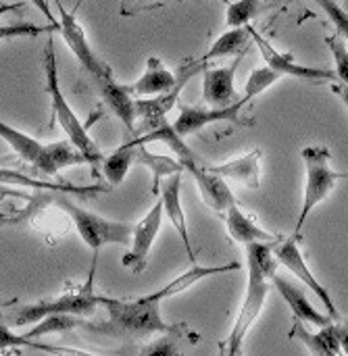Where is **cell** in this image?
<instances>
[{
  "label": "cell",
  "instance_id": "cell-8",
  "mask_svg": "<svg viewBox=\"0 0 348 356\" xmlns=\"http://www.w3.org/2000/svg\"><path fill=\"white\" fill-rule=\"evenodd\" d=\"M274 254H276V259H278V263L284 267V269H288L290 273H294L322 302H324V307H326V311H328V315H332L336 321L340 319V313H338V309H336V305H334V298H332V294L326 290V286L315 277V273L309 269V265H307V261H305V257H303V252H301V248H299V244H296V236L294 238H286V240H280L278 244H276V248H274Z\"/></svg>",
  "mask_w": 348,
  "mask_h": 356
},
{
  "label": "cell",
  "instance_id": "cell-7",
  "mask_svg": "<svg viewBox=\"0 0 348 356\" xmlns=\"http://www.w3.org/2000/svg\"><path fill=\"white\" fill-rule=\"evenodd\" d=\"M56 6H58V29H61V33L65 38V44L69 46V50L73 52V56L77 58L81 69L86 73H90V77L94 79L96 88H100V86L109 83L111 79H115L113 69L90 46L84 27L75 19V13L65 10V6L58 0H56Z\"/></svg>",
  "mask_w": 348,
  "mask_h": 356
},
{
  "label": "cell",
  "instance_id": "cell-14",
  "mask_svg": "<svg viewBox=\"0 0 348 356\" xmlns=\"http://www.w3.org/2000/svg\"><path fill=\"white\" fill-rule=\"evenodd\" d=\"M186 171H188V173L194 177V181L198 184V190H200V196H203L205 204H207L213 213L226 215L228 209L236 202V198H234V194H232V190H230L226 177L213 173L209 167H203L200 163L190 165Z\"/></svg>",
  "mask_w": 348,
  "mask_h": 356
},
{
  "label": "cell",
  "instance_id": "cell-4",
  "mask_svg": "<svg viewBox=\"0 0 348 356\" xmlns=\"http://www.w3.org/2000/svg\"><path fill=\"white\" fill-rule=\"evenodd\" d=\"M44 73H46V92L50 96V108H52V121H56L61 125V129L67 134V138L86 154L88 165L92 167L94 175H98V169L102 165V150L98 148V144L90 138L88 134V125L73 113V108L69 106L63 90H61V81H58V67H56V50H54V38L52 33H48L46 46H44Z\"/></svg>",
  "mask_w": 348,
  "mask_h": 356
},
{
  "label": "cell",
  "instance_id": "cell-32",
  "mask_svg": "<svg viewBox=\"0 0 348 356\" xmlns=\"http://www.w3.org/2000/svg\"><path fill=\"white\" fill-rule=\"evenodd\" d=\"M319 6H322V10L330 17V21L334 23V27H336V33L347 42L348 40V10L345 6H340L338 2H334V0H315Z\"/></svg>",
  "mask_w": 348,
  "mask_h": 356
},
{
  "label": "cell",
  "instance_id": "cell-24",
  "mask_svg": "<svg viewBox=\"0 0 348 356\" xmlns=\"http://www.w3.org/2000/svg\"><path fill=\"white\" fill-rule=\"evenodd\" d=\"M136 163L146 165L152 171V194H159L163 177L175 175V173H184V165L171 156H163V154H155L148 152L146 144H138V154H136Z\"/></svg>",
  "mask_w": 348,
  "mask_h": 356
},
{
  "label": "cell",
  "instance_id": "cell-9",
  "mask_svg": "<svg viewBox=\"0 0 348 356\" xmlns=\"http://www.w3.org/2000/svg\"><path fill=\"white\" fill-rule=\"evenodd\" d=\"M163 200L159 198L155 202V207L134 225V234H132V248L125 252L123 257V267L129 269L132 273L140 275L146 265H148V257L152 250V244L161 232L163 225Z\"/></svg>",
  "mask_w": 348,
  "mask_h": 356
},
{
  "label": "cell",
  "instance_id": "cell-23",
  "mask_svg": "<svg viewBox=\"0 0 348 356\" xmlns=\"http://www.w3.org/2000/svg\"><path fill=\"white\" fill-rule=\"evenodd\" d=\"M136 154H138V144H134L132 140L121 144L115 152H111L109 156L102 159L100 173L106 177V181L111 186H119L125 179L132 163H136Z\"/></svg>",
  "mask_w": 348,
  "mask_h": 356
},
{
  "label": "cell",
  "instance_id": "cell-12",
  "mask_svg": "<svg viewBox=\"0 0 348 356\" xmlns=\"http://www.w3.org/2000/svg\"><path fill=\"white\" fill-rule=\"evenodd\" d=\"M182 175L184 173H175L165 177V181L161 184V200H163V211L169 219V223L175 227V232L180 234V240L184 244V250L190 259V263H196V252L190 240V232H188V221H186V213L182 209Z\"/></svg>",
  "mask_w": 348,
  "mask_h": 356
},
{
  "label": "cell",
  "instance_id": "cell-39",
  "mask_svg": "<svg viewBox=\"0 0 348 356\" xmlns=\"http://www.w3.org/2000/svg\"><path fill=\"white\" fill-rule=\"evenodd\" d=\"M8 219H10V217H8L6 213H2V211H0V223H4V225H6V223H8Z\"/></svg>",
  "mask_w": 348,
  "mask_h": 356
},
{
  "label": "cell",
  "instance_id": "cell-35",
  "mask_svg": "<svg viewBox=\"0 0 348 356\" xmlns=\"http://www.w3.org/2000/svg\"><path fill=\"white\" fill-rule=\"evenodd\" d=\"M336 332H338V340H340V348L342 355H348V321H336Z\"/></svg>",
  "mask_w": 348,
  "mask_h": 356
},
{
  "label": "cell",
  "instance_id": "cell-22",
  "mask_svg": "<svg viewBox=\"0 0 348 356\" xmlns=\"http://www.w3.org/2000/svg\"><path fill=\"white\" fill-rule=\"evenodd\" d=\"M253 40L251 35V25L244 27H230V31L221 33L213 46L200 56L203 63L215 60V58H223V56H232V54H242V50L248 46V42Z\"/></svg>",
  "mask_w": 348,
  "mask_h": 356
},
{
  "label": "cell",
  "instance_id": "cell-25",
  "mask_svg": "<svg viewBox=\"0 0 348 356\" xmlns=\"http://www.w3.org/2000/svg\"><path fill=\"white\" fill-rule=\"evenodd\" d=\"M88 321H84V317H77V315H48L44 317L42 321H38L29 332L21 334L25 340H38L46 334H65V332H71L75 327H86Z\"/></svg>",
  "mask_w": 348,
  "mask_h": 356
},
{
  "label": "cell",
  "instance_id": "cell-42",
  "mask_svg": "<svg viewBox=\"0 0 348 356\" xmlns=\"http://www.w3.org/2000/svg\"><path fill=\"white\" fill-rule=\"evenodd\" d=\"M180 2H184V0H180ZM219 2H226V4H228V2H230V0H219Z\"/></svg>",
  "mask_w": 348,
  "mask_h": 356
},
{
  "label": "cell",
  "instance_id": "cell-28",
  "mask_svg": "<svg viewBox=\"0 0 348 356\" xmlns=\"http://www.w3.org/2000/svg\"><path fill=\"white\" fill-rule=\"evenodd\" d=\"M282 79V75L280 73H276L271 67H261V69H255L253 73H251V77H248V81H246V88H244V102H251L253 98H257L259 94H263L269 86H274L276 81H280Z\"/></svg>",
  "mask_w": 348,
  "mask_h": 356
},
{
  "label": "cell",
  "instance_id": "cell-33",
  "mask_svg": "<svg viewBox=\"0 0 348 356\" xmlns=\"http://www.w3.org/2000/svg\"><path fill=\"white\" fill-rule=\"evenodd\" d=\"M167 0H121V15L123 17H134L146 10H155L165 6Z\"/></svg>",
  "mask_w": 348,
  "mask_h": 356
},
{
  "label": "cell",
  "instance_id": "cell-38",
  "mask_svg": "<svg viewBox=\"0 0 348 356\" xmlns=\"http://www.w3.org/2000/svg\"><path fill=\"white\" fill-rule=\"evenodd\" d=\"M10 8H13V4H6L4 0H0V13L2 10H10Z\"/></svg>",
  "mask_w": 348,
  "mask_h": 356
},
{
  "label": "cell",
  "instance_id": "cell-30",
  "mask_svg": "<svg viewBox=\"0 0 348 356\" xmlns=\"http://www.w3.org/2000/svg\"><path fill=\"white\" fill-rule=\"evenodd\" d=\"M17 346H29V348H38V350H46V353H54L56 348L46 346V344H38L33 340H25L23 336H15V332L10 330V325L6 323V317L2 313V305H0V353L6 348H17Z\"/></svg>",
  "mask_w": 348,
  "mask_h": 356
},
{
  "label": "cell",
  "instance_id": "cell-37",
  "mask_svg": "<svg viewBox=\"0 0 348 356\" xmlns=\"http://www.w3.org/2000/svg\"><path fill=\"white\" fill-rule=\"evenodd\" d=\"M31 4H33V6H38V10H40L44 17H48V21H50V23H58V21L52 17V13H50V8H48V2H46V0H31Z\"/></svg>",
  "mask_w": 348,
  "mask_h": 356
},
{
  "label": "cell",
  "instance_id": "cell-27",
  "mask_svg": "<svg viewBox=\"0 0 348 356\" xmlns=\"http://www.w3.org/2000/svg\"><path fill=\"white\" fill-rule=\"evenodd\" d=\"M0 138L29 165H33L38 161V156H40V152L44 148L42 142H38L35 138H31V136H27V134L6 125L4 121H0Z\"/></svg>",
  "mask_w": 348,
  "mask_h": 356
},
{
  "label": "cell",
  "instance_id": "cell-18",
  "mask_svg": "<svg viewBox=\"0 0 348 356\" xmlns=\"http://www.w3.org/2000/svg\"><path fill=\"white\" fill-rule=\"evenodd\" d=\"M261 159H263V152L255 148L248 154H242L234 161H228L223 165H215L209 169L226 179L238 181L251 190H259L261 188Z\"/></svg>",
  "mask_w": 348,
  "mask_h": 356
},
{
  "label": "cell",
  "instance_id": "cell-5",
  "mask_svg": "<svg viewBox=\"0 0 348 356\" xmlns=\"http://www.w3.org/2000/svg\"><path fill=\"white\" fill-rule=\"evenodd\" d=\"M301 159L305 163L307 181H305V198H303V209L299 213L294 236L301 234V229L307 223L313 209L332 194V190L336 188V184L340 179L348 177V173H340V171L332 169V165H330L332 152L328 146H305L301 150Z\"/></svg>",
  "mask_w": 348,
  "mask_h": 356
},
{
  "label": "cell",
  "instance_id": "cell-11",
  "mask_svg": "<svg viewBox=\"0 0 348 356\" xmlns=\"http://www.w3.org/2000/svg\"><path fill=\"white\" fill-rule=\"evenodd\" d=\"M251 35L255 40V44L259 46L261 50V56L265 60L267 67H271L276 73H280L282 77L284 75H290V77H299V79H311V81H338V75L336 71H326V69H315V67H307V65H301L294 60L292 54L288 52H280L278 48H274L253 25H251Z\"/></svg>",
  "mask_w": 348,
  "mask_h": 356
},
{
  "label": "cell",
  "instance_id": "cell-13",
  "mask_svg": "<svg viewBox=\"0 0 348 356\" xmlns=\"http://www.w3.org/2000/svg\"><path fill=\"white\" fill-rule=\"evenodd\" d=\"M8 186H21V188H31V190H52V192H71V194H90V192H106V188L102 186H90V188H79L73 184H65V181H48V179H40V177H29L25 173L19 171H8V169H0V194L2 196H15V198H25L29 200V194L19 192V190H10Z\"/></svg>",
  "mask_w": 348,
  "mask_h": 356
},
{
  "label": "cell",
  "instance_id": "cell-19",
  "mask_svg": "<svg viewBox=\"0 0 348 356\" xmlns=\"http://www.w3.org/2000/svg\"><path fill=\"white\" fill-rule=\"evenodd\" d=\"M226 229L230 238L242 246L257 244V242H280V236H274L265 232L253 217H248L236 202L228 209L226 213Z\"/></svg>",
  "mask_w": 348,
  "mask_h": 356
},
{
  "label": "cell",
  "instance_id": "cell-31",
  "mask_svg": "<svg viewBox=\"0 0 348 356\" xmlns=\"http://www.w3.org/2000/svg\"><path fill=\"white\" fill-rule=\"evenodd\" d=\"M326 46L330 48L332 56H334V65H336V75L338 81L348 86V46L347 42L336 33V35H328L326 38Z\"/></svg>",
  "mask_w": 348,
  "mask_h": 356
},
{
  "label": "cell",
  "instance_id": "cell-15",
  "mask_svg": "<svg viewBox=\"0 0 348 356\" xmlns=\"http://www.w3.org/2000/svg\"><path fill=\"white\" fill-rule=\"evenodd\" d=\"M75 165H88L86 154L67 138L61 142H50L44 144L38 161L31 165L35 169L38 175H46V177H56L58 171L67 169V167H75Z\"/></svg>",
  "mask_w": 348,
  "mask_h": 356
},
{
  "label": "cell",
  "instance_id": "cell-21",
  "mask_svg": "<svg viewBox=\"0 0 348 356\" xmlns=\"http://www.w3.org/2000/svg\"><path fill=\"white\" fill-rule=\"evenodd\" d=\"M290 338L292 340H301L311 355L317 356H340L342 348H340V340H338V332H336V321L332 325L319 327L317 334H311L305 327V321L294 319V325L290 330Z\"/></svg>",
  "mask_w": 348,
  "mask_h": 356
},
{
  "label": "cell",
  "instance_id": "cell-6",
  "mask_svg": "<svg viewBox=\"0 0 348 356\" xmlns=\"http://www.w3.org/2000/svg\"><path fill=\"white\" fill-rule=\"evenodd\" d=\"M56 204L71 217L77 234L81 240L92 248L94 254H98L100 248L109 244H119V246H132V234L134 225L129 223H119V221H109L92 211H86L84 207H77L71 202L65 192H56Z\"/></svg>",
  "mask_w": 348,
  "mask_h": 356
},
{
  "label": "cell",
  "instance_id": "cell-40",
  "mask_svg": "<svg viewBox=\"0 0 348 356\" xmlns=\"http://www.w3.org/2000/svg\"><path fill=\"white\" fill-rule=\"evenodd\" d=\"M81 2H84V0H77V2H75V6H73V10H71V13H77V8H79V6H81Z\"/></svg>",
  "mask_w": 348,
  "mask_h": 356
},
{
  "label": "cell",
  "instance_id": "cell-41",
  "mask_svg": "<svg viewBox=\"0 0 348 356\" xmlns=\"http://www.w3.org/2000/svg\"><path fill=\"white\" fill-rule=\"evenodd\" d=\"M342 6H345V8H347V10H348V0H345V4H342Z\"/></svg>",
  "mask_w": 348,
  "mask_h": 356
},
{
  "label": "cell",
  "instance_id": "cell-3",
  "mask_svg": "<svg viewBox=\"0 0 348 356\" xmlns=\"http://www.w3.org/2000/svg\"><path fill=\"white\" fill-rule=\"evenodd\" d=\"M96 261L98 254H94L88 280L84 284H69L58 296L48 298V300H40L33 305H21V307H13L6 315L8 325L10 327H27V325H35L38 321H42L48 315H77V317H88L96 311V307L104 305L106 296L96 292L94 286V273H96Z\"/></svg>",
  "mask_w": 348,
  "mask_h": 356
},
{
  "label": "cell",
  "instance_id": "cell-34",
  "mask_svg": "<svg viewBox=\"0 0 348 356\" xmlns=\"http://www.w3.org/2000/svg\"><path fill=\"white\" fill-rule=\"evenodd\" d=\"M173 338H161L157 344H152V346H146L142 353L144 355H175L177 353V348L175 346H169V342H171Z\"/></svg>",
  "mask_w": 348,
  "mask_h": 356
},
{
  "label": "cell",
  "instance_id": "cell-43",
  "mask_svg": "<svg viewBox=\"0 0 348 356\" xmlns=\"http://www.w3.org/2000/svg\"><path fill=\"white\" fill-rule=\"evenodd\" d=\"M271 2H274V4H278V2H282V0H271Z\"/></svg>",
  "mask_w": 348,
  "mask_h": 356
},
{
  "label": "cell",
  "instance_id": "cell-16",
  "mask_svg": "<svg viewBox=\"0 0 348 356\" xmlns=\"http://www.w3.org/2000/svg\"><path fill=\"white\" fill-rule=\"evenodd\" d=\"M240 56H236L230 67H205L203 73V100L211 106H228L236 102L234 75L238 69Z\"/></svg>",
  "mask_w": 348,
  "mask_h": 356
},
{
  "label": "cell",
  "instance_id": "cell-20",
  "mask_svg": "<svg viewBox=\"0 0 348 356\" xmlns=\"http://www.w3.org/2000/svg\"><path fill=\"white\" fill-rule=\"evenodd\" d=\"M177 86V73L169 71L159 56H148L144 73L127 86L132 94L136 96H159Z\"/></svg>",
  "mask_w": 348,
  "mask_h": 356
},
{
  "label": "cell",
  "instance_id": "cell-36",
  "mask_svg": "<svg viewBox=\"0 0 348 356\" xmlns=\"http://www.w3.org/2000/svg\"><path fill=\"white\" fill-rule=\"evenodd\" d=\"M330 90L338 96V98H342V102L348 106V86L347 83H338V81H332V86H330Z\"/></svg>",
  "mask_w": 348,
  "mask_h": 356
},
{
  "label": "cell",
  "instance_id": "cell-29",
  "mask_svg": "<svg viewBox=\"0 0 348 356\" xmlns=\"http://www.w3.org/2000/svg\"><path fill=\"white\" fill-rule=\"evenodd\" d=\"M58 25H33V23H6L0 25V42L4 40H19V38H35L42 33H54Z\"/></svg>",
  "mask_w": 348,
  "mask_h": 356
},
{
  "label": "cell",
  "instance_id": "cell-26",
  "mask_svg": "<svg viewBox=\"0 0 348 356\" xmlns=\"http://www.w3.org/2000/svg\"><path fill=\"white\" fill-rule=\"evenodd\" d=\"M276 4L271 0H236V2H228V10H226V23L230 27H244L251 21H255L257 17H261L263 13H267L269 8H274Z\"/></svg>",
  "mask_w": 348,
  "mask_h": 356
},
{
  "label": "cell",
  "instance_id": "cell-10",
  "mask_svg": "<svg viewBox=\"0 0 348 356\" xmlns=\"http://www.w3.org/2000/svg\"><path fill=\"white\" fill-rule=\"evenodd\" d=\"M244 104H246L244 100H236L228 106H211L209 104V108L182 104L180 115L175 117V121L171 125L182 138H186V136L203 131L211 123H242L240 111L244 108Z\"/></svg>",
  "mask_w": 348,
  "mask_h": 356
},
{
  "label": "cell",
  "instance_id": "cell-17",
  "mask_svg": "<svg viewBox=\"0 0 348 356\" xmlns=\"http://www.w3.org/2000/svg\"><path fill=\"white\" fill-rule=\"evenodd\" d=\"M271 284H274V288L280 292V296L286 300V305L290 307L294 319L305 321V323H313L315 327H326V325H332V323L336 321L332 315L317 311V309L309 302V298L305 296V292H303L301 288H296L294 284H290V282H288L286 277H282L280 273L274 275Z\"/></svg>",
  "mask_w": 348,
  "mask_h": 356
},
{
  "label": "cell",
  "instance_id": "cell-2",
  "mask_svg": "<svg viewBox=\"0 0 348 356\" xmlns=\"http://www.w3.org/2000/svg\"><path fill=\"white\" fill-rule=\"evenodd\" d=\"M163 300L165 298L159 294V290L134 300L106 296L102 307L106 309L109 319L98 325L88 323L84 330L117 340H146L155 334H180V327L165 323L161 315Z\"/></svg>",
  "mask_w": 348,
  "mask_h": 356
},
{
  "label": "cell",
  "instance_id": "cell-1",
  "mask_svg": "<svg viewBox=\"0 0 348 356\" xmlns=\"http://www.w3.org/2000/svg\"><path fill=\"white\" fill-rule=\"evenodd\" d=\"M278 242H257L246 246V261H248V286L244 302L236 315L234 327L228 336V340L219 346V353L223 356H234L242 350V342L248 336L251 327L259 319L265 300L269 296V286L274 275L278 273V259L274 254Z\"/></svg>",
  "mask_w": 348,
  "mask_h": 356
}]
</instances>
